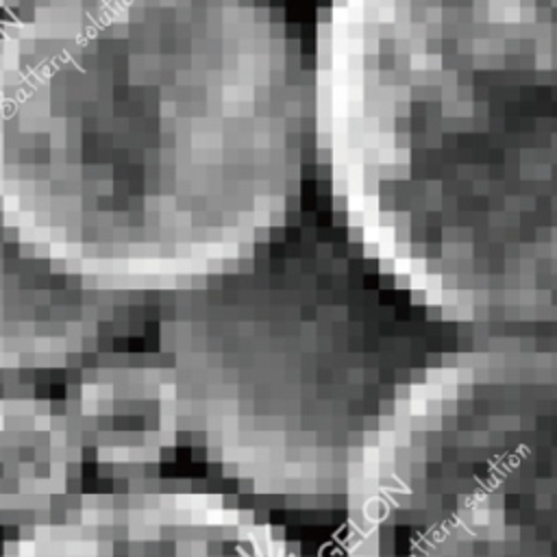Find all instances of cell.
<instances>
[{"label":"cell","mask_w":557,"mask_h":557,"mask_svg":"<svg viewBox=\"0 0 557 557\" xmlns=\"http://www.w3.org/2000/svg\"><path fill=\"white\" fill-rule=\"evenodd\" d=\"M298 85L255 0H37L4 44L15 168L178 183L276 174Z\"/></svg>","instance_id":"cell-1"}]
</instances>
